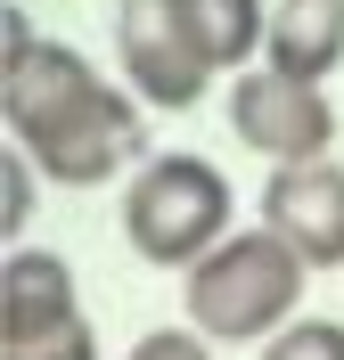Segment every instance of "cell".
Listing matches in <instances>:
<instances>
[{
	"mask_svg": "<svg viewBox=\"0 0 344 360\" xmlns=\"http://www.w3.org/2000/svg\"><path fill=\"white\" fill-rule=\"evenodd\" d=\"M0 123L17 139L33 172L58 180V188H107V180L139 172L148 164V123H139V98L123 82L82 58L66 41H33L0 82Z\"/></svg>",
	"mask_w": 344,
	"mask_h": 360,
	"instance_id": "cell-1",
	"label": "cell"
},
{
	"mask_svg": "<svg viewBox=\"0 0 344 360\" xmlns=\"http://www.w3.org/2000/svg\"><path fill=\"white\" fill-rule=\"evenodd\" d=\"M303 287H312V262L254 221L229 229L197 270H181V311L205 344H271L279 328L303 319Z\"/></svg>",
	"mask_w": 344,
	"mask_h": 360,
	"instance_id": "cell-2",
	"label": "cell"
},
{
	"mask_svg": "<svg viewBox=\"0 0 344 360\" xmlns=\"http://www.w3.org/2000/svg\"><path fill=\"white\" fill-rule=\"evenodd\" d=\"M229 213H238L229 172L189 148H164L123 180V246L156 270H197L229 238Z\"/></svg>",
	"mask_w": 344,
	"mask_h": 360,
	"instance_id": "cell-3",
	"label": "cell"
},
{
	"mask_svg": "<svg viewBox=\"0 0 344 360\" xmlns=\"http://www.w3.org/2000/svg\"><path fill=\"white\" fill-rule=\"evenodd\" d=\"M229 131L238 148L287 172V164H328L336 148V107H328V82H295V74H271V66H246L229 82Z\"/></svg>",
	"mask_w": 344,
	"mask_h": 360,
	"instance_id": "cell-4",
	"label": "cell"
},
{
	"mask_svg": "<svg viewBox=\"0 0 344 360\" xmlns=\"http://www.w3.org/2000/svg\"><path fill=\"white\" fill-rule=\"evenodd\" d=\"M115 66H123V90L156 115H189L213 90V74L197 66L172 0H115Z\"/></svg>",
	"mask_w": 344,
	"mask_h": 360,
	"instance_id": "cell-5",
	"label": "cell"
},
{
	"mask_svg": "<svg viewBox=\"0 0 344 360\" xmlns=\"http://www.w3.org/2000/svg\"><path fill=\"white\" fill-rule=\"evenodd\" d=\"M262 229L287 238L312 270H344V164H287L262 180Z\"/></svg>",
	"mask_w": 344,
	"mask_h": 360,
	"instance_id": "cell-6",
	"label": "cell"
},
{
	"mask_svg": "<svg viewBox=\"0 0 344 360\" xmlns=\"http://www.w3.org/2000/svg\"><path fill=\"white\" fill-rule=\"evenodd\" d=\"M262 66L295 74V82H328V74L344 66V0H279Z\"/></svg>",
	"mask_w": 344,
	"mask_h": 360,
	"instance_id": "cell-7",
	"label": "cell"
},
{
	"mask_svg": "<svg viewBox=\"0 0 344 360\" xmlns=\"http://www.w3.org/2000/svg\"><path fill=\"white\" fill-rule=\"evenodd\" d=\"M172 17H181L189 49H197V66L205 74H246V58H262L271 41V0H172Z\"/></svg>",
	"mask_w": 344,
	"mask_h": 360,
	"instance_id": "cell-8",
	"label": "cell"
},
{
	"mask_svg": "<svg viewBox=\"0 0 344 360\" xmlns=\"http://www.w3.org/2000/svg\"><path fill=\"white\" fill-rule=\"evenodd\" d=\"M66 311H82V295H74V270H66V254L8 246V262H0V336L49 328V319H66Z\"/></svg>",
	"mask_w": 344,
	"mask_h": 360,
	"instance_id": "cell-9",
	"label": "cell"
},
{
	"mask_svg": "<svg viewBox=\"0 0 344 360\" xmlns=\"http://www.w3.org/2000/svg\"><path fill=\"white\" fill-rule=\"evenodd\" d=\"M0 360H98V328H91V311H66L49 328L0 336Z\"/></svg>",
	"mask_w": 344,
	"mask_h": 360,
	"instance_id": "cell-10",
	"label": "cell"
},
{
	"mask_svg": "<svg viewBox=\"0 0 344 360\" xmlns=\"http://www.w3.org/2000/svg\"><path fill=\"white\" fill-rule=\"evenodd\" d=\"M33 205H42V172H33V156L8 139V148H0V238H8V246H17V229L33 221Z\"/></svg>",
	"mask_w": 344,
	"mask_h": 360,
	"instance_id": "cell-11",
	"label": "cell"
},
{
	"mask_svg": "<svg viewBox=\"0 0 344 360\" xmlns=\"http://www.w3.org/2000/svg\"><path fill=\"white\" fill-rule=\"evenodd\" d=\"M262 360H344V319H295L262 344Z\"/></svg>",
	"mask_w": 344,
	"mask_h": 360,
	"instance_id": "cell-12",
	"label": "cell"
},
{
	"mask_svg": "<svg viewBox=\"0 0 344 360\" xmlns=\"http://www.w3.org/2000/svg\"><path fill=\"white\" fill-rule=\"evenodd\" d=\"M123 360H213V344L197 336V328H148Z\"/></svg>",
	"mask_w": 344,
	"mask_h": 360,
	"instance_id": "cell-13",
	"label": "cell"
}]
</instances>
